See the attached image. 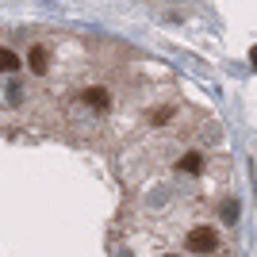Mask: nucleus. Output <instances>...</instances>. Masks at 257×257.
<instances>
[{"instance_id": "obj_5", "label": "nucleus", "mask_w": 257, "mask_h": 257, "mask_svg": "<svg viewBox=\"0 0 257 257\" xmlns=\"http://www.w3.org/2000/svg\"><path fill=\"white\" fill-rule=\"evenodd\" d=\"M169 115H173V104H165V107H158V111L150 115V123H154V127H161V123H169Z\"/></svg>"}, {"instance_id": "obj_4", "label": "nucleus", "mask_w": 257, "mask_h": 257, "mask_svg": "<svg viewBox=\"0 0 257 257\" xmlns=\"http://www.w3.org/2000/svg\"><path fill=\"white\" fill-rule=\"evenodd\" d=\"M204 161H207L204 154L192 150V154H184V158L177 161V173H184V177H200V173H204Z\"/></svg>"}, {"instance_id": "obj_1", "label": "nucleus", "mask_w": 257, "mask_h": 257, "mask_svg": "<svg viewBox=\"0 0 257 257\" xmlns=\"http://www.w3.org/2000/svg\"><path fill=\"white\" fill-rule=\"evenodd\" d=\"M184 249H188V253L207 257V253H215V249H219V234H215L207 223H200V226H192V230L184 234Z\"/></svg>"}, {"instance_id": "obj_2", "label": "nucleus", "mask_w": 257, "mask_h": 257, "mask_svg": "<svg viewBox=\"0 0 257 257\" xmlns=\"http://www.w3.org/2000/svg\"><path fill=\"white\" fill-rule=\"evenodd\" d=\"M77 107H81V111H92V115H107V111H111V92L92 85L77 96Z\"/></svg>"}, {"instance_id": "obj_7", "label": "nucleus", "mask_w": 257, "mask_h": 257, "mask_svg": "<svg viewBox=\"0 0 257 257\" xmlns=\"http://www.w3.org/2000/svg\"><path fill=\"white\" fill-rule=\"evenodd\" d=\"M234 215H238V204H234V200H226V204H223V219H234Z\"/></svg>"}, {"instance_id": "obj_3", "label": "nucleus", "mask_w": 257, "mask_h": 257, "mask_svg": "<svg viewBox=\"0 0 257 257\" xmlns=\"http://www.w3.org/2000/svg\"><path fill=\"white\" fill-rule=\"evenodd\" d=\"M27 65H31V73H50V50L46 46H31V54H27Z\"/></svg>"}, {"instance_id": "obj_9", "label": "nucleus", "mask_w": 257, "mask_h": 257, "mask_svg": "<svg viewBox=\"0 0 257 257\" xmlns=\"http://www.w3.org/2000/svg\"><path fill=\"white\" fill-rule=\"evenodd\" d=\"M165 257H177V253H165Z\"/></svg>"}, {"instance_id": "obj_6", "label": "nucleus", "mask_w": 257, "mask_h": 257, "mask_svg": "<svg viewBox=\"0 0 257 257\" xmlns=\"http://www.w3.org/2000/svg\"><path fill=\"white\" fill-rule=\"evenodd\" d=\"M4 69H8V73H20V54L16 50H4Z\"/></svg>"}, {"instance_id": "obj_8", "label": "nucleus", "mask_w": 257, "mask_h": 257, "mask_svg": "<svg viewBox=\"0 0 257 257\" xmlns=\"http://www.w3.org/2000/svg\"><path fill=\"white\" fill-rule=\"evenodd\" d=\"M249 62H253V65H257V46H253V50H249Z\"/></svg>"}]
</instances>
